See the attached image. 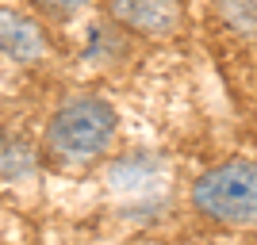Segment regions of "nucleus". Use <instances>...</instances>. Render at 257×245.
<instances>
[{"label": "nucleus", "instance_id": "1", "mask_svg": "<svg viewBox=\"0 0 257 245\" xmlns=\"http://www.w3.org/2000/svg\"><path fill=\"white\" fill-rule=\"evenodd\" d=\"M119 134V115L96 92H69L46 119L43 153L54 169L85 172L107 157Z\"/></svg>", "mask_w": 257, "mask_h": 245}, {"label": "nucleus", "instance_id": "3", "mask_svg": "<svg viewBox=\"0 0 257 245\" xmlns=\"http://www.w3.org/2000/svg\"><path fill=\"white\" fill-rule=\"evenodd\" d=\"M107 16L123 31L142 39H169L181 31V0H107Z\"/></svg>", "mask_w": 257, "mask_h": 245}, {"label": "nucleus", "instance_id": "2", "mask_svg": "<svg viewBox=\"0 0 257 245\" xmlns=\"http://www.w3.org/2000/svg\"><path fill=\"white\" fill-rule=\"evenodd\" d=\"M188 207L223 230H257V157H226L188 188Z\"/></svg>", "mask_w": 257, "mask_h": 245}, {"label": "nucleus", "instance_id": "4", "mask_svg": "<svg viewBox=\"0 0 257 245\" xmlns=\"http://www.w3.org/2000/svg\"><path fill=\"white\" fill-rule=\"evenodd\" d=\"M43 12H54V16H65V12H77L81 4H88V0H35Z\"/></svg>", "mask_w": 257, "mask_h": 245}]
</instances>
